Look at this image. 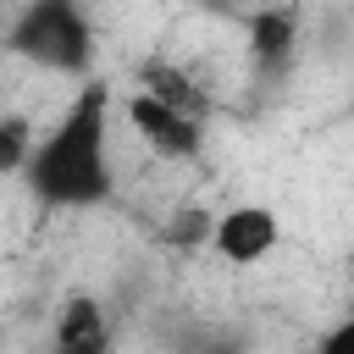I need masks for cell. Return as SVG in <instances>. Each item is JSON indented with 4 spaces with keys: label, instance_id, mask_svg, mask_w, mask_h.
I'll use <instances>...</instances> for the list:
<instances>
[{
    "label": "cell",
    "instance_id": "cell-1",
    "mask_svg": "<svg viewBox=\"0 0 354 354\" xmlns=\"http://www.w3.org/2000/svg\"><path fill=\"white\" fill-rule=\"evenodd\" d=\"M22 177L33 199L50 210H88L111 199L116 171H111V88L105 83H88L66 105V116L33 144Z\"/></svg>",
    "mask_w": 354,
    "mask_h": 354
},
{
    "label": "cell",
    "instance_id": "cell-2",
    "mask_svg": "<svg viewBox=\"0 0 354 354\" xmlns=\"http://www.w3.org/2000/svg\"><path fill=\"white\" fill-rule=\"evenodd\" d=\"M6 50L44 72L83 77L94 61V28L77 0H28L17 11V22L6 28Z\"/></svg>",
    "mask_w": 354,
    "mask_h": 354
},
{
    "label": "cell",
    "instance_id": "cell-3",
    "mask_svg": "<svg viewBox=\"0 0 354 354\" xmlns=\"http://www.w3.org/2000/svg\"><path fill=\"white\" fill-rule=\"evenodd\" d=\"M127 122H133L138 144L149 155H160V160H194L205 149V116H194L183 105H166L149 88H133L127 94Z\"/></svg>",
    "mask_w": 354,
    "mask_h": 354
},
{
    "label": "cell",
    "instance_id": "cell-4",
    "mask_svg": "<svg viewBox=\"0 0 354 354\" xmlns=\"http://www.w3.org/2000/svg\"><path fill=\"white\" fill-rule=\"evenodd\" d=\"M282 238V216L271 205H232L210 221V249L227 260V266H254L277 249Z\"/></svg>",
    "mask_w": 354,
    "mask_h": 354
},
{
    "label": "cell",
    "instance_id": "cell-5",
    "mask_svg": "<svg viewBox=\"0 0 354 354\" xmlns=\"http://www.w3.org/2000/svg\"><path fill=\"white\" fill-rule=\"evenodd\" d=\"M55 354H111V321L100 299L72 293L55 315Z\"/></svg>",
    "mask_w": 354,
    "mask_h": 354
},
{
    "label": "cell",
    "instance_id": "cell-6",
    "mask_svg": "<svg viewBox=\"0 0 354 354\" xmlns=\"http://www.w3.org/2000/svg\"><path fill=\"white\" fill-rule=\"evenodd\" d=\"M293 44H299V11H293V6H266V11L249 22V50H254L260 66L277 72V66L293 55Z\"/></svg>",
    "mask_w": 354,
    "mask_h": 354
},
{
    "label": "cell",
    "instance_id": "cell-7",
    "mask_svg": "<svg viewBox=\"0 0 354 354\" xmlns=\"http://www.w3.org/2000/svg\"><path fill=\"white\" fill-rule=\"evenodd\" d=\"M138 88H149L155 100H166V105H183V111H194V116H205V100L194 94V83H188V72H177V66H144V77H138Z\"/></svg>",
    "mask_w": 354,
    "mask_h": 354
},
{
    "label": "cell",
    "instance_id": "cell-8",
    "mask_svg": "<svg viewBox=\"0 0 354 354\" xmlns=\"http://www.w3.org/2000/svg\"><path fill=\"white\" fill-rule=\"evenodd\" d=\"M33 122L28 116H0V177L11 171H28V155H33Z\"/></svg>",
    "mask_w": 354,
    "mask_h": 354
},
{
    "label": "cell",
    "instance_id": "cell-9",
    "mask_svg": "<svg viewBox=\"0 0 354 354\" xmlns=\"http://www.w3.org/2000/svg\"><path fill=\"white\" fill-rule=\"evenodd\" d=\"M315 354H354V315H343V321L315 343Z\"/></svg>",
    "mask_w": 354,
    "mask_h": 354
},
{
    "label": "cell",
    "instance_id": "cell-10",
    "mask_svg": "<svg viewBox=\"0 0 354 354\" xmlns=\"http://www.w3.org/2000/svg\"><path fill=\"white\" fill-rule=\"evenodd\" d=\"M348 266H354V249H348Z\"/></svg>",
    "mask_w": 354,
    "mask_h": 354
}]
</instances>
